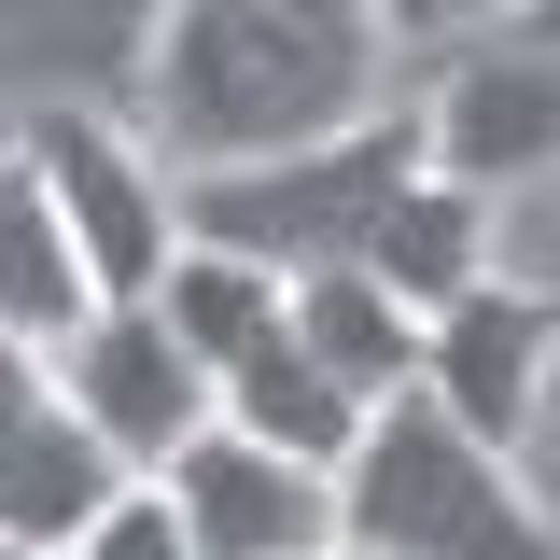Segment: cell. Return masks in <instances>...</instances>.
<instances>
[{"instance_id":"cell-17","label":"cell","mask_w":560,"mask_h":560,"mask_svg":"<svg viewBox=\"0 0 560 560\" xmlns=\"http://www.w3.org/2000/svg\"><path fill=\"white\" fill-rule=\"evenodd\" d=\"M337 560H378V547H337Z\"/></svg>"},{"instance_id":"cell-8","label":"cell","mask_w":560,"mask_h":560,"mask_svg":"<svg viewBox=\"0 0 560 560\" xmlns=\"http://www.w3.org/2000/svg\"><path fill=\"white\" fill-rule=\"evenodd\" d=\"M127 490H140V477L113 463V434L57 393V364H14V393H0V547L70 560Z\"/></svg>"},{"instance_id":"cell-11","label":"cell","mask_w":560,"mask_h":560,"mask_svg":"<svg viewBox=\"0 0 560 560\" xmlns=\"http://www.w3.org/2000/svg\"><path fill=\"white\" fill-rule=\"evenodd\" d=\"M98 308H113V294H98V267H84V238L57 224L43 168L14 154V168H0V337H14V364L84 350V323H98Z\"/></svg>"},{"instance_id":"cell-10","label":"cell","mask_w":560,"mask_h":560,"mask_svg":"<svg viewBox=\"0 0 560 560\" xmlns=\"http://www.w3.org/2000/svg\"><path fill=\"white\" fill-rule=\"evenodd\" d=\"M14 14V113L28 98H84V113H140V70L168 43L183 0H0Z\"/></svg>"},{"instance_id":"cell-1","label":"cell","mask_w":560,"mask_h":560,"mask_svg":"<svg viewBox=\"0 0 560 560\" xmlns=\"http://www.w3.org/2000/svg\"><path fill=\"white\" fill-rule=\"evenodd\" d=\"M378 113H407L378 0H183L154 70H140V140L183 183L323 154V140L378 127Z\"/></svg>"},{"instance_id":"cell-7","label":"cell","mask_w":560,"mask_h":560,"mask_svg":"<svg viewBox=\"0 0 560 560\" xmlns=\"http://www.w3.org/2000/svg\"><path fill=\"white\" fill-rule=\"evenodd\" d=\"M420 140H434V183L518 197L533 168H560V57L518 43V28L463 43V57L434 70V98H420Z\"/></svg>"},{"instance_id":"cell-2","label":"cell","mask_w":560,"mask_h":560,"mask_svg":"<svg viewBox=\"0 0 560 560\" xmlns=\"http://www.w3.org/2000/svg\"><path fill=\"white\" fill-rule=\"evenodd\" d=\"M350 547L378 560H560V504L518 477V448H490L434 393H393L350 448Z\"/></svg>"},{"instance_id":"cell-16","label":"cell","mask_w":560,"mask_h":560,"mask_svg":"<svg viewBox=\"0 0 560 560\" xmlns=\"http://www.w3.org/2000/svg\"><path fill=\"white\" fill-rule=\"evenodd\" d=\"M70 560H197V533H183V504H168V490H127V504H113Z\"/></svg>"},{"instance_id":"cell-6","label":"cell","mask_w":560,"mask_h":560,"mask_svg":"<svg viewBox=\"0 0 560 560\" xmlns=\"http://www.w3.org/2000/svg\"><path fill=\"white\" fill-rule=\"evenodd\" d=\"M168 504H183L197 560H337V547H350V490L323 477V463L267 448V434H238V420L183 448Z\"/></svg>"},{"instance_id":"cell-15","label":"cell","mask_w":560,"mask_h":560,"mask_svg":"<svg viewBox=\"0 0 560 560\" xmlns=\"http://www.w3.org/2000/svg\"><path fill=\"white\" fill-rule=\"evenodd\" d=\"M154 308H168V337H183L210 378H224V364H253V350L294 323V280L253 267V253H210V238H183V267H168V294H154Z\"/></svg>"},{"instance_id":"cell-14","label":"cell","mask_w":560,"mask_h":560,"mask_svg":"<svg viewBox=\"0 0 560 560\" xmlns=\"http://www.w3.org/2000/svg\"><path fill=\"white\" fill-rule=\"evenodd\" d=\"M364 280H393L420 323H448L463 294H490V197H463V183H420V197L378 224Z\"/></svg>"},{"instance_id":"cell-9","label":"cell","mask_w":560,"mask_h":560,"mask_svg":"<svg viewBox=\"0 0 560 560\" xmlns=\"http://www.w3.org/2000/svg\"><path fill=\"white\" fill-rule=\"evenodd\" d=\"M547 364H560V294H533V280H490V294H463L448 323H434V407L463 420V434H490V448H533V420H547Z\"/></svg>"},{"instance_id":"cell-5","label":"cell","mask_w":560,"mask_h":560,"mask_svg":"<svg viewBox=\"0 0 560 560\" xmlns=\"http://www.w3.org/2000/svg\"><path fill=\"white\" fill-rule=\"evenodd\" d=\"M57 393L113 434V463H127L140 490H168V477H183V448L224 434V378L168 337V308H98L84 350H57Z\"/></svg>"},{"instance_id":"cell-4","label":"cell","mask_w":560,"mask_h":560,"mask_svg":"<svg viewBox=\"0 0 560 560\" xmlns=\"http://www.w3.org/2000/svg\"><path fill=\"white\" fill-rule=\"evenodd\" d=\"M14 154L43 168L57 224L84 238V267L113 308H154L168 267H183V168L140 140V113H84V98H28L14 113Z\"/></svg>"},{"instance_id":"cell-13","label":"cell","mask_w":560,"mask_h":560,"mask_svg":"<svg viewBox=\"0 0 560 560\" xmlns=\"http://www.w3.org/2000/svg\"><path fill=\"white\" fill-rule=\"evenodd\" d=\"M294 337L323 350L364 407H393V393L434 378V323H420L393 280H364V267H350V280H294Z\"/></svg>"},{"instance_id":"cell-12","label":"cell","mask_w":560,"mask_h":560,"mask_svg":"<svg viewBox=\"0 0 560 560\" xmlns=\"http://www.w3.org/2000/svg\"><path fill=\"white\" fill-rule=\"evenodd\" d=\"M224 420H238V434H267V448H294V463H323V477H350V448H364V420H378V407H364L337 364L280 323L253 364H224Z\"/></svg>"},{"instance_id":"cell-18","label":"cell","mask_w":560,"mask_h":560,"mask_svg":"<svg viewBox=\"0 0 560 560\" xmlns=\"http://www.w3.org/2000/svg\"><path fill=\"white\" fill-rule=\"evenodd\" d=\"M0 560H28V547H0Z\"/></svg>"},{"instance_id":"cell-3","label":"cell","mask_w":560,"mask_h":560,"mask_svg":"<svg viewBox=\"0 0 560 560\" xmlns=\"http://www.w3.org/2000/svg\"><path fill=\"white\" fill-rule=\"evenodd\" d=\"M434 183V140L420 113H378V127L323 140V154H280V168H224V183H183V238L210 253H253L280 280H350L378 253V224Z\"/></svg>"}]
</instances>
